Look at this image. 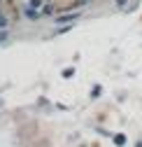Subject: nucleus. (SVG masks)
<instances>
[{
	"label": "nucleus",
	"mask_w": 142,
	"mask_h": 147,
	"mask_svg": "<svg viewBox=\"0 0 142 147\" xmlns=\"http://www.w3.org/2000/svg\"><path fill=\"white\" fill-rule=\"evenodd\" d=\"M117 3H119V5H126V3H128V0H117Z\"/></svg>",
	"instance_id": "7ed1b4c3"
},
{
	"label": "nucleus",
	"mask_w": 142,
	"mask_h": 147,
	"mask_svg": "<svg viewBox=\"0 0 142 147\" xmlns=\"http://www.w3.org/2000/svg\"><path fill=\"white\" fill-rule=\"evenodd\" d=\"M77 19V14H68V16H58V24H65V21H72Z\"/></svg>",
	"instance_id": "f257e3e1"
},
{
	"label": "nucleus",
	"mask_w": 142,
	"mask_h": 147,
	"mask_svg": "<svg viewBox=\"0 0 142 147\" xmlns=\"http://www.w3.org/2000/svg\"><path fill=\"white\" fill-rule=\"evenodd\" d=\"M5 26H7V19H5L3 14H0V28H5Z\"/></svg>",
	"instance_id": "f03ea898"
}]
</instances>
